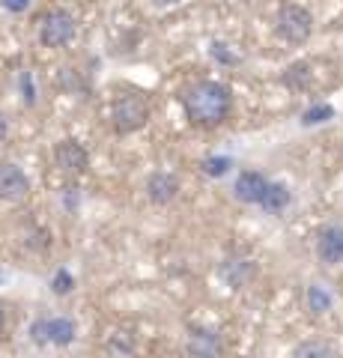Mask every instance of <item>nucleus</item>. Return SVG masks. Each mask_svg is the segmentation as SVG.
<instances>
[{
  "instance_id": "423d86ee",
  "label": "nucleus",
  "mask_w": 343,
  "mask_h": 358,
  "mask_svg": "<svg viewBox=\"0 0 343 358\" xmlns=\"http://www.w3.org/2000/svg\"><path fill=\"white\" fill-rule=\"evenodd\" d=\"M54 162H57L63 173H84L87 164H90V155H87V150L78 141L66 138L57 143V150H54Z\"/></svg>"
},
{
  "instance_id": "0eeeda50",
  "label": "nucleus",
  "mask_w": 343,
  "mask_h": 358,
  "mask_svg": "<svg viewBox=\"0 0 343 358\" xmlns=\"http://www.w3.org/2000/svg\"><path fill=\"white\" fill-rule=\"evenodd\" d=\"M316 254L326 266H340L343 263V224H331L319 233L316 239Z\"/></svg>"
},
{
  "instance_id": "dca6fc26",
  "label": "nucleus",
  "mask_w": 343,
  "mask_h": 358,
  "mask_svg": "<svg viewBox=\"0 0 343 358\" xmlns=\"http://www.w3.org/2000/svg\"><path fill=\"white\" fill-rule=\"evenodd\" d=\"M307 308H311L314 313H328L331 310V296L326 293V289L323 287H311V289H307Z\"/></svg>"
},
{
  "instance_id": "f3484780",
  "label": "nucleus",
  "mask_w": 343,
  "mask_h": 358,
  "mask_svg": "<svg viewBox=\"0 0 343 358\" xmlns=\"http://www.w3.org/2000/svg\"><path fill=\"white\" fill-rule=\"evenodd\" d=\"M331 117H335V108L331 105H314L302 114V126H319V122H328Z\"/></svg>"
},
{
  "instance_id": "f03ea898",
  "label": "nucleus",
  "mask_w": 343,
  "mask_h": 358,
  "mask_svg": "<svg viewBox=\"0 0 343 358\" xmlns=\"http://www.w3.org/2000/svg\"><path fill=\"white\" fill-rule=\"evenodd\" d=\"M275 27H278V36L286 39L290 45H302L311 39V30H314V18L307 13L305 6L298 3H286L281 6L278 13V21H275Z\"/></svg>"
},
{
  "instance_id": "1a4fd4ad",
  "label": "nucleus",
  "mask_w": 343,
  "mask_h": 358,
  "mask_svg": "<svg viewBox=\"0 0 343 358\" xmlns=\"http://www.w3.org/2000/svg\"><path fill=\"white\" fill-rule=\"evenodd\" d=\"M265 188H269V182H265V176L257 173V171H245V173H239L236 176V185H233V192H236V200H242V203H257L260 206V200L265 194Z\"/></svg>"
},
{
  "instance_id": "4be33fe9",
  "label": "nucleus",
  "mask_w": 343,
  "mask_h": 358,
  "mask_svg": "<svg viewBox=\"0 0 343 358\" xmlns=\"http://www.w3.org/2000/svg\"><path fill=\"white\" fill-rule=\"evenodd\" d=\"M21 87H24V99H27V105L36 102V96H33V78H30V72L21 75Z\"/></svg>"
},
{
  "instance_id": "5701e85b",
  "label": "nucleus",
  "mask_w": 343,
  "mask_h": 358,
  "mask_svg": "<svg viewBox=\"0 0 343 358\" xmlns=\"http://www.w3.org/2000/svg\"><path fill=\"white\" fill-rule=\"evenodd\" d=\"M6 131H9V126H6V117H3V114H0V143H3V141H6Z\"/></svg>"
},
{
  "instance_id": "f257e3e1",
  "label": "nucleus",
  "mask_w": 343,
  "mask_h": 358,
  "mask_svg": "<svg viewBox=\"0 0 343 358\" xmlns=\"http://www.w3.org/2000/svg\"><path fill=\"white\" fill-rule=\"evenodd\" d=\"M182 105H185V114L194 126L212 129V126H221V122L230 117L233 96H230V90L218 81H197L194 87L185 90Z\"/></svg>"
},
{
  "instance_id": "f8f14e48",
  "label": "nucleus",
  "mask_w": 343,
  "mask_h": 358,
  "mask_svg": "<svg viewBox=\"0 0 343 358\" xmlns=\"http://www.w3.org/2000/svg\"><path fill=\"white\" fill-rule=\"evenodd\" d=\"M254 275V266L248 260H227L221 266V278L230 284V287H242Z\"/></svg>"
},
{
  "instance_id": "a211bd4d",
  "label": "nucleus",
  "mask_w": 343,
  "mask_h": 358,
  "mask_svg": "<svg viewBox=\"0 0 343 358\" xmlns=\"http://www.w3.org/2000/svg\"><path fill=\"white\" fill-rule=\"evenodd\" d=\"M230 167H233V162H230L227 155H212V159L203 162V173L206 176H224Z\"/></svg>"
},
{
  "instance_id": "2eb2a0df",
  "label": "nucleus",
  "mask_w": 343,
  "mask_h": 358,
  "mask_svg": "<svg viewBox=\"0 0 343 358\" xmlns=\"http://www.w3.org/2000/svg\"><path fill=\"white\" fill-rule=\"evenodd\" d=\"M284 84H286V87H295V90H302V87L311 84V69H307V63L290 66V69H286V75H284Z\"/></svg>"
},
{
  "instance_id": "393cba45",
  "label": "nucleus",
  "mask_w": 343,
  "mask_h": 358,
  "mask_svg": "<svg viewBox=\"0 0 343 358\" xmlns=\"http://www.w3.org/2000/svg\"><path fill=\"white\" fill-rule=\"evenodd\" d=\"M3 322H6V317H3V310H0V329H3Z\"/></svg>"
},
{
  "instance_id": "412c9836",
  "label": "nucleus",
  "mask_w": 343,
  "mask_h": 358,
  "mask_svg": "<svg viewBox=\"0 0 343 358\" xmlns=\"http://www.w3.org/2000/svg\"><path fill=\"white\" fill-rule=\"evenodd\" d=\"M0 3H3V6L9 9V13H27L33 0H0Z\"/></svg>"
},
{
  "instance_id": "7ed1b4c3",
  "label": "nucleus",
  "mask_w": 343,
  "mask_h": 358,
  "mask_svg": "<svg viewBox=\"0 0 343 358\" xmlns=\"http://www.w3.org/2000/svg\"><path fill=\"white\" fill-rule=\"evenodd\" d=\"M75 36V15L66 9H51L39 21V42L45 48H60V45L72 42Z\"/></svg>"
},
{
  "instance_id": "39448f33",
  "label": "nucleus",
  "mask_w": 343,
  "mask_h": 358,
  "mask_svg": "<svg viewBox=\"0 0 343 358\" xmlns=\"http://www.w3.org/2000/svg\"><path fill=\"white\" fill-rule=\"evenodd\" d=\"M33 341L36 343H57L66 346L75 341V322L72 320H63V317H54V320H36L33 322Z\"/></svg>"
},
{
  "instance_id": "20e7f679",
  "label": "nucleus",
  "mask_w": 343,
  "mask_h": 358,
  "mask_svg": "<svg viewBox=\"0 0 343 358\" xmlns=\"http://www.w3.org/2000/svg\"><path fill=\"white\" fill-rule=\"evenodd\" d=\"M149 120V105L143 96H119L114 105V126L117 131H135Z\"/></svg>"
},
{
  "instance_id": "b1692460",
  "label": "nucleus",
  "mask_w": 343,
  "mask_h": 358,
  "mask_svg": "<svg viewBox=\"0 0 343 358\" xmlns=\"http://www.w3.org/2000/svg\"><path fill=\"white\" fill-rule=\"evenodd\" d=\"M156 6H170V3H176V0H152Z\"/></svg>"
},
{
  "instance_id": "4468645a",
  "label": "nucleus",
  "mask_w": 343,
  "mask_h": 358,
  "mask_svg": "<svg viewBox=\"0 0 343 358\" xmlns=\"http://www.w3.org/2000/svg\"><path fill=\"white\" fill-rule=\"evenodd\" d=\"M293 358H335V350L323 341H305L302 346H295Z\"/></svg>"
},
{
  "instance_id": "9d476101",
  "label": "nucleus",
  "mask_w": 343,
  "mask_h": 358,
  "mask_svg": "<svg viewBox=\"0 0 343 358\" xmlns=\"http://www.w3.org/2000/svg\"><path fill=\"white\" fill-rule=\"evenodd\" d=\"M147 194L152 203H170V200L180 194V179H176L173 173H152L149 176V182H147Z\"/></svg>"
},
{
  "instance_id": "6ab92c4d",
  "label": "nucleus",
  "mask_w": 343,
  "mask_h": 358,
  "mask_svg": "<svg viewBox=\"0 0 343 358\" xmlns=\"http://www.w3.org/2000/svg\"><path fill=\"white\" fill-rule=\"evenodd\" d=\"M72 287H75V278H72L69 272H63V268H60V272L54 275V281H51V289H54L57 296H66Z\"/></svg>"
},
{
  "instance_id": "ddd939ff",
  "label": "nucleus",
  "mask_w": 343,
  "mask_h": 358,
  "mask_svg": "<svg viewBox=\"0 0 343 358\" xmlns=\"http://www.w3.org/2000/svg\"><path fill=\"white\" fill-rule=\"evenodd\" d=\"M260 206L265 212H281V209H286V206H290V192H286V185L269 182V188H265V194L260 200Z\"/></svg>"
},
{
  "instance_id": "6e6552de",
  "label": "nucleus",
  "mask_w": 343,
  "mask_h": 358,
  "mask_svg": "<svg viewBox=\"0 0 343 358\" xmlns=\"http://www.w3.org/2000/svg\"><path fill=\"white\" fill-rule=\"evenodd\" d=\"M30 192V179L18 164H0V197L21 200Z\"/></svg>"
},
{
  "instance_id": "9b49d317",
  "label": "nucleus",
  "mask_w": 343,
  "mask_h": 358,
  "mask_svg": "<svg viewBox=\"0 0 343 358\" xmlns=\"http://www.w3.org/2000/svg\"><path fill=\"white\" fill-rule=\"evenodd\" d=\"M218 352H221V341L215 331L194 329L188 334V355L191 358H218Z\"/></svg>"
},
{
  "instance_id": "aec40b11",
  "label": "nucleus",
  "mask_w": 343,
  "mask_h": 358,
  "mask_svg": "<svg viewBox=\"0 0 343 358\" xmlns=\"http://www.w3.org/2000/svg\"><path fill=\"white\" fill-rule=\"evenodd\" d=\"M212 57L218 60V63H224V66H230V63H236V54H230L227 51V45H212Z\"/></svg>"
}]
</instances>
